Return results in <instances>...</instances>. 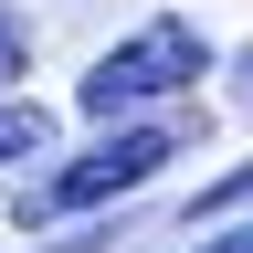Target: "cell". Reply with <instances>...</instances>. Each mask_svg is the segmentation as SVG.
<instances>
[{"mask_svg": "<svg viewBox=\"0 0 253 253\" xmlns=\"http://www.w3.org/2000/svg\"><path fill=\"white\" fill-rule=\"evenodd\" d=\"M190 137H201V116H137V126H116V137L53 158L42 179H21V190H11V221H21V232H42V221L106 211V201H126V190H148L169 158H190Z\"/></svg>", "mask_w": 253, "mask_h": 253, "instance_id": "1", "label": "cell"}, {"mask_svg": "<svg viewBox=\"0 0 253 253\" xmlns=\"http://www.w3.org/2000/svg\"><path fill=\"white\" fill-rule=\"evenodd\" d=\"M211 74V42H201V21H179V11H158L137 21L116 53H95L84 74H74V106L84 116H106V126H137V106H169V95H190Z\"/></svg>", "mask_w": 253, "mask_h": 253, "instance_id": "2", "label": "cell"}, {"mask_svg": "<svg viewBox=\"0 0 253 253\" xmlns=\"http://www.w3.org/2000/svg\"><path fill=\"white\" fill-rule=\"evenodd\" d=\"M53 148V116L32 106V95H11V106H0V169H11V158H42Z\"/></svg>", "mask_w": 253, "mask_h": 253, "instance_id": "3", "label": "cell"}, {"mask_svg": "<svg viewBox=\"0 0 253 253\" xmlns=\"http://www.w3.org/2000/svg\"><path fill=\"white\" fill-rule=\"evenodd\" d=\"M253 201V158H232L221 179H201V201H190V221H221V211H243Z\"/></svg>", "mask_w": 253, "mask_h": 253, "instance_id": "4", "label": "cell"}, {"mask_svg": "<svg viewBox=\"0 0 253 253\" xmlns=\"http://www.w3.org/2000/svg\"><path fill=\"white\" fill-rule=\"evenodd\" d=\"M21 74H32V21L0 0V106H11V84H21Z\"/></svg>", "mask_w": 253, "mask_h": 253, "instance_id": "5", "label": "cell"}, {"mask_svg": "<svg viewBox=\"0 0 253 253\" xmlns=\"http://www.w3.org/2000/svg\"><path fill=\"white\" fill-rule=\"evenodd\" d=\"M201 253H253V221H243V232H211Z\"/></svg>", "mask_w": 253, "mask_h": 253, "instance_id": "6", "label": "cell"}, {"mask_svg": "<svg viewBox=\"0 0 253 253\" xmlns=\"http://www.w3.org/2000/svg\"><path fill=\"white\" fill-rule=\"evenodd\" d=\"M232 95H243V106H253V53H243V74H232Z\"/></svg>", "mask_w": 253, "mask_h": 253, "instance_id": "7", "label": "cell"}]
</instances>
